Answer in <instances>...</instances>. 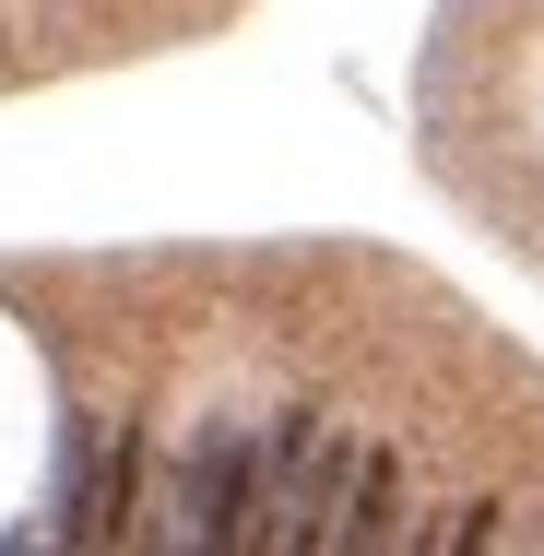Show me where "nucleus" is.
Returning a JSON list of instances; mask_svg holds the SVG:
<instances>
[{
    "mask_svg": "<svg viewBox=\"0 0 544 556\" xmlns=\"http://www.w3.org/2000/svg\"><path fill=\"white\" fill-rule=\"evenodd\" d=\"M142 485H154V439L142 415H118L96 439V485H84V545H130L142 533Z\"/></svg>",
    "mask_w": 544,
    "mask_h": 556,
    "instance_id": "3",
    "label": "nucleus"
},
{
    "mask_svg": "<svg viewBox=\"0 0 544 556\" xmlns=\"http://www.w3.org/2000/svg\"><path fill=\"white\" fill-rule=\"evenodd\" d=\"M497 533H509V497H473V509H461V521H427V545H497Z\"/></svg>",
    "mask_w": 544,
    "mask_h": 556,
    "instance_id": "5",
    "label": "nucleus"
},
{
    "mask_svg": "<svg viewBox=\"0 0 544 556\" xmlns=\"http://www.w3.org/2000/svg\"><path fill=\"white\" fill-rule=\"evenodd\" d=\"M261 497H273V427L249 415H202L190 427V462H178V521L166 545H249L261 533Z\"/></svg>",
    "mask_w": 544,
    "mask_h": 556,
    "instance_id": "2",
    "label": "nucleus"
},
{
    "mask_svg": "<svg viewBox=\"0 0 544 556\" xmlns=\"http://www.w3.org/2000/svg\"><path fill=\"white\" fill-rule=\"evenodd\" d=\"M355 462H367L355 427H331L320 403H284V415H273V497H261V533H249V545L320 556L331 521H343V497H355Z\"/></svg>",
    "mask_w": 544,
    "mask_h": 556,
    "instance_id": "1",
    "label": "nucleus"
},
{
    "mask_svg": "<svg viewBox=\"0 0 544 556\" xmlns=\"http://www.w3.org/2000/svg\"><path fill=\"white\" fill-rule=\"evenodd\" d=\"M403 450H379L367 439V462H355V497H343V521H331V556H379V545H403L415 521H403Z\"/></svg>",
    "mask_w": 544,
    "mask_h": 556,
    "instance_id": "4",
    "label": "nucleus"
}]
</instances>
